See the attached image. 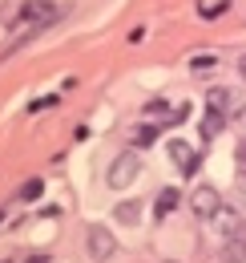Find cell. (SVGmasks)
<instances>
[{"mask_svg": "<svg viewBox=\"0 0 246 263\" xmlns=\"http://www.w3.org/2000/svg\"><path fill=\"white\" fill-rule=\"evenodd\" d=\"M85 247H89V259H97V263H105L113 251H117V239L109 235L105 227H89V239H85Z\"/></svg>", "mask_w": 246, "mask_h": 263, "instance_id": "2", "label": "cell"}, {"mask_svg": "<svg viewBox=\"0 0 246 263\" xmlns=\"http://www.w3.org/2000/svg\"><path fill=\"white\" fill-rule=\"evenodd\" d=\"M157 142V126H137L133 130V146H154Z\"/></svg>", "mask_w": 246, "mask_h": 263, "instance_id": "13", "label": "cell"}, {"mask_svg": "<svg viewBox=\"0 0 246 263\" xmlns=\"http://www.w3.org/2000/svg\"><path fill=\"white\" fill-rule=\"evenodd\" d=\"M222 130H226V114H214V109H206V118H202V138H218Z\"/></svg>", "mask_w": 246, "mask_h": 263, "instance_id": "7", "label": "cell"}, {"mask_svg": "<svg viewBox=\"0 0 246 263\" xmlns=\"http://www.w3.org/2000/svg\"><path fill=\"white\" fill-rule=\"evenodd\" d=\"M238 191H242V195H246V174H242V178H238Z\"/></svg>", "mask_w": 246, "mask_h": 263, "instance_id": "16", "label": "cell"}, {"mask_svg": "<svg viewBox=\"0 0 246 263\" xmlns=\"http://www.w3.org/2000/svg\"><path fill=\"white\" fill-rule=\"evenodd\" d=\"M178 191H174V186H170V191H161V195H157V202H154V211H157V219H166V215H170V211H174V206H178Z\"/></svg>", "mask_w": 246, "mask_h": 263, "instance_id": "9", "label": "cell"}, {"mask_svg": "<svg viewBox=\"0 0 246 263\" xmlns=\"http://www.w3.org/2000/svg\"><path fill=\"white\" fill-rule=\"evenodd\" d=\"M20 16L45 29V25H53V21L61 16V8H57V4H49V0H32V4H25V12H20Z\"/></svg>", "mask_w": 246, "mask_h": 263, "instance_id": "4", "label": "cell"}, {"mask_svg": "<svg viewBox=\"0 0 246 263\" xmlns=\"http://www.w3.org/2000/svg\"><path fill=\"white\" fill-rule=\"evenodd\" d=\"M234 158H238V166H242V174H246V138L238 142V150H234Z\"/></svg>", "mask_w": 246, "mask_h": 263, "instance_id": "15", "label": "cell"}, {"mask_svg": "<svg viewBox=\"0 0 246 263\" xmlns=\"http://www.w3.org/2000/svg\"><path fill=\"white\" fill-rule=\"evenodd\" d=\"M170 158H174V162H178V166L186 170V166L194 162V150H190L186 142H170Z\"/></svg>", "mask_w": 246, "mask_h": 263, "instance_id": "10", "label": "cell"}, {"mask_svg": "<svg viewBox=\"0 0 246 263\" xmlns=\"http://www.w3.org/2000/svg\"><path fill=\"white\" fill-rule=\"evenodd\" d=\"M137 174H141V158H137L133 150H125V154H117V158H113L109 174H105V182H109L113 191H125L129 182H137Z\"/></svg>", "mask_w": 246, "mask_h": 263, "instance_id": "1", "label": "cell"}, {"mask_svg": "<svg viewBox=\"0 0 246 263\" xmlns=\"http://www.w3.org/2000/svg\"><path fill=\"white\" fill-rule=\"evenodd\" d=\"M234 101H238V98H234V89H222V85H214V89L206 93V105H210L214 114H226V118H230V114L238 109Z\"/></svg>", "mask_w": 246, "mask_h": 263, "instance_id": "5", "label": "cell"}, {"mask_svg": "<svg viewBox=\"0 0 246 263\" xmlns=\"http://www.w3.org/2000/svg\"><path fill=\"white\" fill-rule=\"evenodd\" d=\"M238 239H242V243H246V223H242V235H238Z\"/></svg>", "mask_w": 246, "mask_h": 263, "instance_id": "18", "label": "cell"}, {"mask_svg": "<svg viewBox=\"0 0 246 263\" xmlns=\"http://www.w3.org/2000/svg\"><path fill=\"white\" fill-rule=\"evenodd\" d=\"M40 195H45V182H40V178H29V182L16 191V198H20V202H32V198H40Z\"/></svg>", "mask_w": 246, "mask_h": 263, "instance_id": "11", "label": "cell"}, {"mask_svg": "<svg viewBox=\"0 0 246 263\" xmlns=\"http://www.w3.org/2000/svg\"><path fill=\"white\" fill-rule=\"evenodd\" d=\"M214 223H218V231H222L226 239H238V235H242V215H238V211H230V206H218Z\"/></svg>", "mask_w": 246, "mask_h": 263, "instance_id": "6", "label": "cell"}, {"mask_svg": "<svg viewBox=\"0 0 246 263\" xmlns=\"http://www.w3.org/2000/svg\"><path fill=\"white\" fill-rule=\"evenodd\" d=\"M190 206H194V215H198V219H214L218 206H222V198H218L214 186H194V195H190Z\"/></svg>", "mask_w": 246, "mask_h": 263, "instance_id": "3", "label": "cell"}, {"mask_svg": "<svg viewBox=\"0 0 246 263\" xmlns=\"http://www.w3.org/2000/svg\"><path fill=\"white\" fill-rule=\"evenodd\" d=\"M141 219V206L129 198V202H117V223H137Z\"/></svg>", "mask_w": 246, "mask_h": 263, "instance_id": "12", "label": "cell"}, {"mask_svg": "<svg viewBox=\"0 0 246 263\" xmlns=\"http://www.w3.org/2000/svg\"><path fill=\"white\" fill-rule=\"evenodd\" d=\"M238 73H242V77H246V57H242V61H238Z\"/></svg>", "mask_w": 246, "mask_h": 263, "instance_id": "17", "label": "cell"}, {"mask_svg": "<svg viewBox=\"0 0 246 263\" xmlns=\"http://www.w3.org/2000/svg\"><path fill=\"white\" fill-rule=\"evenodd\" d=\"M222 263H246V243H242V239H226Z\"/></svg>", "mask_w": 246, "mask_h": 263, "instance_id": "8", "label": "cell"}, {"mask_svg": "<svg viewBox=\"0 0 246 263\" xmlns=\"http://www.w3.org/2000/svg\"><path fill=\"white\" fill-rule=\"evenodd\" d=\"M214 57H194V73H198V77H202V73H214Z\"/></svg>", "mask_w": 246, "mask_h": 263, "instance_id": "14", "label": "cell"}]
</instances>
